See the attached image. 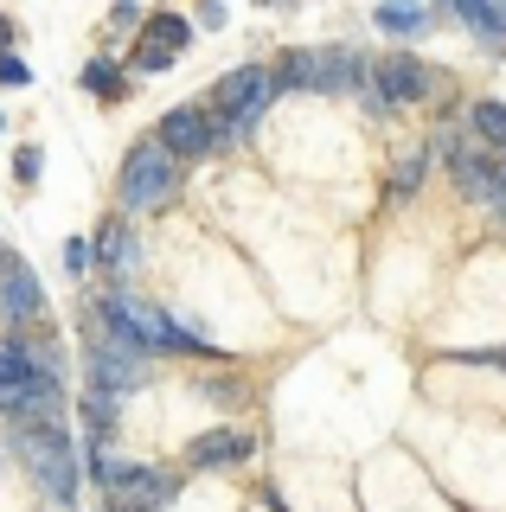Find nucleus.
<instances>
[{"label": "nucleus", "instance_id": "f8f14e48", "mask_svg": "<svg viewBox=\"0 0 506 512\" xmlns=\"http://www.w3.org/2000/svg\"><path fill=\"white\" fill-rule=\"evenodd\" d=\"M250 455H257V436H250V429H205V436L186 442V461H193V468H212V474L244 468Z\"/></svg>", "mask_w": 506, "mask_h": 512}, {"label": "nucleus", "instance_id": "393cba45", "mask_svg": "<svg viewBox=\"0 0 506 512\" xmlns=\"http://www.w3.org/2000/svg\"><path fill=\"white\" fill-rule=\"evenodd\" d=\"M13 173H20V180L33 186V180H39V148H20V160H13Z\"/></svg>", "mask_w": 506, "mask_h": 512}, {"label": "nucleus", "instance_id": "39448f33", "mask_svg": "<svg viewBox=\"0 0 506 512\" xmlns=\"http://www.w3.org/2000/svg\"><path fill=\"white\" fill-rule=\"evenodd\" d=\"M141 384H148V352L122 333H90V391L129 397Z\"/></svg>", "mask_w": 506, "mask_h": 512}, {"label": "nucleus", "instance_id": "423d86ee", "mask_svg": "<svg viewBox=\"0 0 506 512\" xmlns=\"http://www.w3.org/2000/svg\"><path fill=\"white\" fill-rule=\"evenodd\" d=\"M270 96H276V77L263 71V64H237V71H225L212 84V109H205V116H237V122L257 128L263 109H270Z\"/></svg>", "mask_w": 506, "mask_h": 512}, {"label": "nucleus", "instance_id": "6ab92c4d", "mask_svg": "<svg viewBox=\"0 0 506 512\" xmlns=\"http://www.w3.org/2000/svg\"><path fill=\"white\" fill-rule=\"evenodd\" d=\"M186 39H193V32H186V20H173V13H154L148 20V45H161V52H180Z\"/></svg>", "mask_w": 506, "mask_h": 512}, {"label": "nucleus", "instance_id": "f3484780", "mask_svg": "<svg viewBox=\"0 0 506 512\" xmlns=\"http://www.w3.org/2000/svg\"><path fill=\"white\" fill-rule=\"evenodd\" d=\"M468 122H474V135H481L494 154H506V103H494V96H481V103L468 109Z\"/></svg>", "mask_w": 506, "mask_h": 512}, {"label": "nucleus", "instance_id": "5701e85b", "mask_svg": "<svg viewBox=\"0 0 506 512\" xmlns=\"http://www.w3.org/2000/svg\"><path fill=\"white\" fill-rule=\"evenodd\" d=\"M167 64H173V52H161V45H148V39L135 45V71H167Z\"/></svg>", "mask_w": 506, "mask_h": 512}, {"label": "nucleus", "instance_id": "cd10ccee", "mask_svg": "<svg viewBox=\"0 0 506 512\" xmlns=\"http://www.w3.org/2000/svg\"><path fill=\"white\" fill-rule=\"evenodd\" d=\"M0 45H13V26L7 20H0Z\"/></svg>", "mask_w": 506, "mask_h": 512}, {"label": "nucleus", "instance_id": "c756f323", "mask_svg": "<svg viewBox=\"0 0 506 512\" xmlns=\"http://www.w3.org/2000/svg\"><path fill=\"white\" fill-rule=\"evenodd\" d=\"M0 128H7V116H0Z\"/></svg>", "mask_w": 506, "mask_h": 512}, {"label": "nucleus", "instance_id": "0eeeda50", "mask_svg": "<svg viewBox=\"0 0 506 512\" xmlns=\"http://www.w3.org/2000/svg\"><path fill=\"white\" fill-rule=\"evenodd\" d=\"M0 320H7L13 333H26L33 320H45V288H39V276L20 263V256H7V250H0Z\"/></svg>", "mask_w": 506, "mask_h": 512}, {"label": "nucleus", "instance_id": "4be33fe9", "mask_svg": "<svg viewBox=\"0 0 506 512\" xmlns=\"http://www.w3.org/2000/svg\"><path fill=\"white\" fill-rule=\"evenodd\" d=\"M378 26H385V32H423V7H398V0H385V7H378Z\"/></svg>", "mask_w": 506, "mask_h": 512}, {"label": "nucleus", "instance_id": "20e7f679", "mask_svg": "<svg viewBox=\"0 0 506 512\" xmlns=\"http://www.w3.org/2000/svg\"><path fill=\"white\" fill-rule=\"evenodd\" d=\"M20 455H26V468H33L39 487L52 493L58 506H71V493H77V461H71L65 429H58V423H33V429H20Z\"/></svg>", "mask_w": 506, "mask_h": 512}, {"label": "nucleus", "instance_id": "4468645a", "mask_svg": "<svg viewBox=\"0 0 506 512\" xmlns=\"http://www.w3.org/2000/svg\"><path fill=\"white\" fill-rule=\"evenodd\" d=\"M442 7H449L468 32H481L487 45H506V20L494 13V0H442Z\"/></svg>", "mask_w": 506, "mask_h": 512}, {"label": "nucleus", "instance_id": "aec40b11", "mask_svg": "<svg viewBox=\"0 0 506 512\" xmlns=\"http://www.w3.org/2000/svg\"><path fill=\"white\" fill-rule=\"evenodd\" d=\"M84 90H97V96H122V71L109 58H90L84 64Z\"/></svg>", "mask_w": 506, "mask_h": 512}, {"label": "nucleus", "instance_id": "a878e982", "mask_svg": "<svg viewBox=\"0 0 506 512\" xmlns=\"http://www.w3.org/2000/svg\"><path fill=\"white\" fill-rule=\"evenodd\" d=\"M0 84H13V90H20V84H26V64H20V58H7V52H0Z\"/></svg>", "mask_w": 506, "mask_h": 512}, {"label": "nucleus", "instance_id": "9d476101", "mask_svg": "<svg viewBox=\"0 0 506 512\" xmlns=\"http://www.w3.org/2000/svg\"><path fill=\"white\" fill-rule=\"evenodd\" d=\"M0 416H13L20 429L58 423V416H65V391H58V378H20V384L0 391Z\"/></svg>", "mask_w": 506, "mask_h": 512}, {"label": "nucleus", "instance_id": "b1692460", "mask_svg": "<svg viewBox=\"0 0 506 512\" xmlns=\"http://www.w3.org/2000/svg\"><path fill=\"white\" fill-rule=\"evenodd\" d=\"M462 365H487V372H506V352L500 346H487V352H455Z\"/></svg>", "mask_w": 506, "mask_h": 512}, {"label": "nucleus", "instance_id": "f03ea898", "mask_svg": "<svg viewBox=\"0 0 506 512\" xmlns=\"http://www.w3.org/2000/svg\"><path fill=\"white\" fill-rule=\"evenodd\" d=\"M103 308V333H122V340H135L141 352H180V346H205L199 333H186L180 320H173L167 308H148V301L135 295H109L97 301Z\"/></svg>", "mask_w": 506, "mask_h": 512}, {"label": "nucleus", "instance_id": "dca6fc26", "mask_svg": "<svg viewBox=\"0 0 506 512\" xmlns=\"http://www.w3.org/2000/svg\"><path fill=\"white\" fill-rule=\"evenodd\" d=\"M20 378H39L33 372V340H26V333H7V340H0V391L20 384Z\"/></svg>", "mask_w": 506, "mask_h": 512}, {"label": "nucleus", "instance_id": "2eb2a0df", "mask_svg": "<svg viewBox=\"0 0 506 512\" xmlns=\"http://www.w3.org/2000/svg\"><path fill=\"white\" fill-rule=\"evenodd\" d=\"M423 167H430V148H404L398 160H391V205H404L410 192L423 186Z\"/></svg>", "mask_w": 506, "mask_h": 512}, {"label": "nucleus", "instance_id": "9b49d317", "mask_svg": "<svg viewBox=\"0 0 506 512\" xmlns=\"http://www.w3.org/2000/svg\"><path fill=\"white\" fill-rule=\"evenodd\" d=\"M154 141H161L173 160H205V154H212V116L193 109V103H186V109H167L161 128H154Z\"/></svg>", "mask_w": 506, "mask_h": 512}, {"label": "nucleus", "instance_id": "412c9836", "mask_svg": "<svg viewBox=\"0 0 506 512\" xmlns=\"http://www.w3.org/2000/svg\"><path fill=\"white\" fill-rule=\"evenodd\" d=\"M250 141V122H237V116H212V154H231V148H244Z\"/></svg>", "mask_w": 506, "mask_h": 512}, {"label": "nucleus", "instance_id": "c85d7f7f", "mask_svg": "<svg viewBox=\"0 0 506 512\" xmlns=\"http://www.w3.org/2000/svg\"><path fill=\"white\" fill-rule=\"evenodd\" d=\"M263 7H289V0H263Z\"/></svg>", "mask_w": 506, "mask_h": 512}, {"label": "nucleus", "instance_id": "6e6552de", "mask_svg": "<svg viewBox=\"0 0 506 512\" xmlns=\"http://www.w3.org/2000/svg\"><path fill=\"white\" fill-rule=\"evenodd\" d=\"M430 84H436V77L423 71L410 52H391V58L372 64V84H366V90H372L385 109H410V103H423V96H430Z\"/></svg>", "mask_w": 506, "mask_h": 512}, {"label": "nucleus", "instance_id": "f257e3e1", "mask_svg": "<svg viewBox=\"0 0 506 512\" xmlns=\"http://www.w3.org/2000/svg\"><path fill=\"white\" fill-rule=\"evenodd\" d=\"M282 90H321V96H359L372 84L366 58L346 52V45H321V52H289L276 71Z\"/></svg>", "mask_w": 506, "mask_h": 512}, {"label": "nucleus", "instance_id": "7ed1b4c3", "mask_svg": "<svg viewBox=\"0 0 506 512\" xmlns=\"http://www.w3.org/2000/svg\"><path fill=\"white\" fill-rule=\"evenodd\" d=\"M173 192H180V160H173L161 141H141L116 173L122 212H161V205H173Z\"/></svg>", "mask_w": 506, "mask_h": 512}, {"label": "nucleus", "instance_id": "bb28decb", "mask_svg": "<svg viewBox=\"0 0 506 512\" xmlns=\"http://www.w3.org/2000/svg\"><path fill=\"white\" fill-rule=\"evenodd\" d=\"M65 263H71V276H84V269H90V244H65Z\"/></svg>", "mask_w": 506, "mask_h": 512}, {"label": "nucleus", "instance_id": "1a4fd4ad", "mask_svg": "<svg viewBox=\"0 0 506 512\" xmlns=\"http://www.w3.org/2000/svg\"><path fill=\"white\" fill-rule=\"evenodd\" d=\"M103 493H109V512H167L173 493H180V480L148 468V461H135V468L122 474L116 487H103Z\"/></svg>", "mask_w": 506, "mask_h": 512}, {"label": "nucleus", "instance_id": "ddd939ff", "mask_svg": "<svg viewBox=\"0 0 506 512\" xmlns=\"http://www.w3.org/2000/svg\"><path fill=\"white\" fill-rule=\"evenodd\" d=\"M135 256H141V244H135V231H129V224H122V218H109L103 224V231H97V263L109 269V276H129V269H135Z\"/></svg>", "mask_w": 506, "mask_h": 512}, {"label": "nucleus", "instance_id": "a211bd4d", "mask_svg": "<svg viewBox=\"0 0 506 512\" xmlns=\"http://www.w3.org/2000/svg\"><path fill=\"white\" fill-rule=\"evenodd\" d=\"M84 423H90V442H103L109 429H116V397H109V391H90L84 397Z\"/></svg>", "mask_w": 506, "mask_h": 512}]
</instances>
